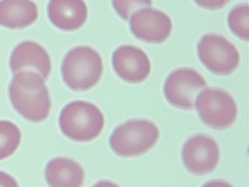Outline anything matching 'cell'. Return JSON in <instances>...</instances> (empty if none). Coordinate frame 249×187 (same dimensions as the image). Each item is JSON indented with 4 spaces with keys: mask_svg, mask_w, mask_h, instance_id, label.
<instances>
[{
    "mask_svg": "<svg viewBox=\"0 0 249 187\" xmlns=\"http://www.w3.org/2000/svg\"><path fill=\"white\" fill-rule=\"evenodd\" d=\"M9 96L14 109L27 120L40 123L49 116V90L37 73L23 70L16 74L9 85Z\"/></svg>",
    "mask_w": 249,
    "mask_h": 187,
    "instance_id": "1",
    "label": "cell"
},
{
    "mask_svg": "<svg viewBox=\"0 0 249 187\" xmlns=\"http://www.w3.org/2000/svg\"><path fill=\"white\" fill-rule=\"evenodd\" d=\"M104 72L103 59L92 47L82 45L66 53L61 74L66 86L72 91H88L95 87Z\"/></svg>",
    "mask_w": 249,
    "mask_h": 187,
    "instance_id": "2",
    "label": "cell"
},
{
    "mask_svg": "<svg viewBox=\"0 0 249 187\" xmlns=\"http://www.w3.org/2000/svg\"><path fill=\"white\" fill-rule=\"evenodd\" d=\"M105 116L99 108L86 101H73L61 111L58 124L65 136L77 142L97 138L105 127Z\"/></svg>",
    "mask_w": 249,
    "mask_h": 187,
    "instance_id": "3",
    "label": "cell"
},
{
    "mask_svg": "<svg viewBox=\"0 0 249 187\" xmlns=\"http://www.w3.org/2000/svg\"><path fill=\"white\" fill-rule=\"evenodd\" d=\"M159 137V129L155 123L148 119H132L114 130L109 144L121 157H136L154 148Z\"/></svg>",
    "mask_w": 249,
    "mask_h": 187,
    "instance_id": "4",
    "label": "cell"
},
{
    "mask_svg": "<svg viewBox=\"0 0 249 187\" xmlns=\"http://www.w3.org/2000/svg\"><path fill=\"white\" fill-rule=\"evenodd\" d=\"M197 54L201 63L209 71L221 76L232 74L241 60L235 45L218 34L203 35L197 44Z\"/></svg>",
    "mask_w": 249,
    "mask_h": 187,
    "instance_id": "5",
    "label": "cell"
},
{
    "mask_svg": "<svg viewBox=\"0 0 249 187\" xmlns=\"http://www.w3.org/2000/svg\"><path fill=\"white\" fill-rule=\"evenodd\" d=\"M196 108L201 120L208 127L224 130L237 117V105L231 94L220 88H206L197 97Z\"/></svg>",
    "mask_w": 249,
    "mask_h": 187,
    "instance_id": "6",
    "label": "cell"
},
{
    "mask_svg": "<svg viewBox=\"0 0 249 187\" xmlns=\"http://www.w3.org/2000/svg\"><path fill=\"white\" fill-rule=\"evenodd\" d=\"M207 87V82L197 70L179 68L167 76L163 85L167 101L175 107L193 109L196 96Z\"/></svg>",
    "mask_w": 249,
    "mask_h": 187,
    "instance_id": "7",
    "label": "cell"
},
{
    "mask_svg": "<svg viewBox=\"0 0 249 187\" xmlns=\"http://www.w3.org/2000/svg\"><path fill=\"white\" fill-rule=\"evenodd\" d=\"M181 158L189 172L206 175L216 169L220 162V148L211 136L202 133L194 135L183 145Z\"/></svg>",
    "mask_w": 249,
    "mask_h": 187,
    "instance_id": "8",
    "label": "cell"
},
{
    "mask_svg": "<svg viewBox=\"0 0 249 187\" xmlns=\"http://www.w3.org/2000/svg\"><path fill=\"white\" fill-rule=\"evenodd\" d=\"M129 28L136 38L146 43L160 44L171 36L173 23L166 13L150 7L132 16Z\"/></svg>",
    "mask_w": 249,
    "mask_h": 187,
    "instance_id": "9",
    "label": "cell"
},
{
    "mask_svg": "<svg viewBox=\"0 0 249 187\" xmlns=\"http://www.w3.org/2000/svg\"><path fill=\"white\" fill-rule=\"evenodd\" d=\"M111 63L117 75L131 84L142 83L151 72V63L147 55L134 45L119 47L113 53Z\"/></svg>",
    "mask_w": 249,
    "mask_h": 187,
    "instance_id": "10",
    "label": "cell"
},
{
    "mask_svg": "<svg viewBox=\"0 0 249 187\" xmlns=\"http://www.w3.org/2000/svg\"><path fill=\"white\" fill-rule=\"evenodd\" d=\"M10 67L14 74L27 68L36 70L44 80H47L52 71V60L42 45L33 41H24L18 44L12 52Z\"/></svg>",
    "mask_w": 249,
    "mask_h": 187,
    "instance_id": "11",
    "label": "cell"
},
{
    "mask_svg": "<svg viewBox=\"0 0 249 187\" xmlns=\"http://www.w3.org/2000/svg\"><path fill=\"white\" fill-rule=\"evenodd\" d=\"M47 13L51 23L64 31L80 29L88 18V8L84 0H50Z\"/></svg>",
    "mask_w": 249,
    "mask_h": 187,
    "instance_id": "12",
    "label": "cell"
},
{
    "mask_svg": "<svg viewBox=\"0 0 249 187\" xmlns=\"http://www.w3.org/2000/svg\"><path fill=\"white\" fill-rule=\"evenodd\" d=\"M45 178L50 187H82L85 173L75 160L61 157L53 158L47 163Z\"/></svg>",
    "mask_w": 249,
    "mask_h": 187,
    "instance_id": "13",
    "label": "cell"
},
{
    "mask_svg": "<svg viewBox=\"0 0 249 187\" xmlns=\"http://www.w3.org/2000/svg\"><path fill=\"white\" fill-rule=\"evenodd\" d=\"M38 18V8L32 0H0V25L9 29H23Z\"/></svg>",
    "mask_w": 249,
    "mask_h": 187,
    "instance_id": "14",
    "label": "cell"
},
{
    "mask_svg": "<svg viewBox=\"0 0 249 187\" xmlns=\"http://www.w3.org/2000/svg\"><path fill=\"white\" fill-rule=\"evenodd\" d=\"M21 131L10 121L0 120V161L15 153L21 142Z\"/></svg>",
    "mask_w": 249,
    "mask_h": 187,
    "instance_id": "15",
    "label": "cell"
},
{
    "mask_svg": "<svg viewBox=\"0 0 249 187\" xmlns=\"http://www.w3.org/2000/svg\"><path fill=\"white\" fill-rule=\"evenodd\" d=\"M249 4H240L233 7L228 17V27L233 35L243 41H248L249 31Z\"/></svg>",
    "mask_w": 249,
    "mask_h": 187,
    "instance_id": "16",
    "label": "cell"
},
{
    "mask_svg": "<svg viewBox=\"0 0 249 187\" xmlns=\"http://www.w3.org/2000/svg\"><path fill=\"white\" fill-rule=\"evenodd\" d=\"M113 9L122 19L128 20L133 13L144 7L152 6V0H112Z\"/></svg>",
    "mask_w": 249,
    "mask_h": 187,
    "instance_id": "17",
    "label": "cell"
},
{
    "mask_svg": "<svg viewBox=\"0 0 249 187\" xmlns=\"http://www.w3.org/2000/svg\"><path fill=\"white\" fill-rule=\"evenodd\" d=\"M231 0H194V2L200 7L206 10H219L224 7Z\"/></svg>",
    "mask_w": 249,
    "mask_h": 187,
    "instance_id": "18",
    "label": "cell"
},
{
    "mask_svg": "<svg viewBox=\"0 0 249 187\" xmlns=\"http://www.w3.org/2000/svg\"><path fill=\"white\" fill-rule=\"evenodd\" d=\"M0 187H19V185L11 175L0 171Z\"/></svg>",
    "mask_w": 249,
    "mask_h": 187,
    "instance_id": "19",
    "label": "cell"
},
{
    "mask_svg": "<svg viewBox=\"0 0 249 187\" xmlns=\"http://www.w3.org/2000/svg\"><path fill=\"white\" fill-rule=\"evenodd\" d=\"M202 187H233L231 184L221 179H214L205 183Z\"/></svg>",
    "mask_w": 249,
    "mask_h": 187,
    "instance_id": "20",
    "label": "cell"
},
{
    "mask_svg": "<svg viewBox=\"0 0 249 187\" xmlns=\"http://www.w3.org/2000/svg\"><path fill=\"white\" fill-rule=\"evenodd\" d=\"M92 187H120L116 183H113V182L109 181V180H101V181L97 182L96 184Z\"/></svg>",
    "mask_w": 249,
    "mask_h": 187,
    "instance_id": "21",
    "label": "cell"
}]
</instances>
